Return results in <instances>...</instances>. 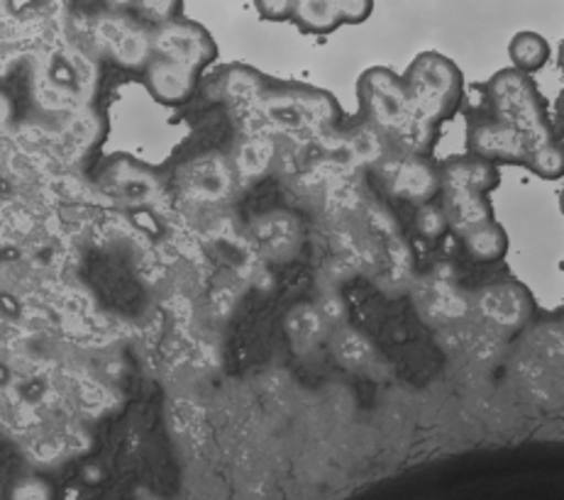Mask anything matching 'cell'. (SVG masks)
<instances>
[{
    "instance_id": "1",
    "label": "cell",
    "mask_w": 564,
    "mask_h": 500,
    "mask_svg": "<svg viewBox=\"0 0 564 500\" xmlns=\"http://www.w3.org/2000/svg\"><path fill=\"white\" fill-rule=\"evenodd\" d=\"M216 59L218 44L210 32L178 15L154 28L152 59L140 78L156 104L178 108L196 96L203 72Z\"/></svg>"
},
{
    "instance_id": "2",
    "label": "cell",
    "mask_w": 564,
    "mask_h": 500,
    "mask_svg": "<svg viewBox=\"0 0 564 500\" xmlns=\"http://www.w3.org/2000/svg\"><path fill=\"white\" fill-rule=\"evenodd\" d=\"M403 84L423 140L431 146L440 124L453 120L465 104V76L449 56L427 50L409 64Z\"/></svg>"
},
{
    "instance_id": "3",
    "label": "cell",
    "mask_w": 564,
    "mask_h": 500,
    "mask_svg": "<svg viewBox=\"0 0 564 500\" xmlns=\"http://www.w3.org/2000/svg\"><path fill=\"white\" fill-rule=\"evenodd\" d=\"M481 88L487 110L494 112L496 118L513 124V128L530 142V159L543 150V146L562 138L555 120L550 118L545 98L540 96V90L530 74H523L509 66V69L496 72Z\"/></svg>"
},
{
    "instance_id": "4",
    "label": "cell",
    "mask_w": 564,
    "mask_h": 500,
    "mask_svg": "<svg viewBox=\"0 0 564 500\" xmlns=\"http://www.w3.org/2000/svg\"><path fill=\"white\" fill-rule=\"evenodd\" d=\"M357 104L359 116L365 118L369 128L391 140L405 142L415 154L427 152L403 76L389 66H371V69L362 72L357 81Z\"/></svg>"
},
{
    "instance_id": "5",
    "label": "cell",
    "mask_w": 564,
    "mask_h": 500,
    "mask_svg": "<svg viewBox=\"0 0 564 500\" xmlns=\"http://www.w3.org/2000/svg\"><path fill=\"white\" fill-rule=\"evenodd\" d=\"M86 32L94 50L122 72H134L142 76L152 59L154 25L140 20L138 15L100 8L88 18Z\"/></svg>"
},
{
    "instance_id": "6",
    "label": "cell",
    "mask_w": 564,
    "mask_h": 500,
    "mask_svg": "<svg viewBox=\"0 0 564 500\" xmlns=\"http://www.w3.org/2000/svg\"><path fill=\"white\" fill-rule=\"evenodd\" d=\"M465 144L467 154L479 156L494 166H528L530 159V142L513 124L496 118L489 110L469 118Z\"/></svg>"
},
{
    "instance_id": "7",
    "label": "cell",
    "mask_w": 564,
    "mask_h": 500,
    "mask_svg": "<svg viewBox=\"0 0 564 500\" xmlns=\"http://www.w3.org/2000/svg\"><path fill=\"white\" fill-rule=\"evenodd\" d=\"M440 164L431 162L425 154H405L389 169V193L405 203H413L415 208L423 203L440 198Z\"/></svg>"
},
{
    "instance_id": "8",
    "label": "cell",
    "mask_w": 564,
    "mask_h": 500,
    "mask_svg": "<svg viewBox=\"0 0 564 500\" xmlns=\"http://www.w3.org/2000/svg\"><path fill=\"white\" fill-rule=\"evenodd\" d=\"M440 184L443 191L489 193L501 186V172L474 154H457L440 162Z\"/></svg>"
},
{
    "instance_id": "9",
    "label": "cell",
    "mask_w": 564,
    "mask_h": 500,
    "mask_svg": "<svg viewBox=\"0 0 564 500\" xmlns=\"http://www.w3.org/2000/svg\"><path fill=\"white\" fill-rule=\"evenodd\" d=\"M440 206H443L449 235L457 237L469 227L487 222L494 218V206L487 193H467V191H440Z\"/></svg>"
},
{
    "instance_id": "10",
    "label": "cell",
    "mask_w": 564,
    "mask_h": 500,
    "mask_svg": "<svg viewBox=\"0 0 564 500\" xmlns=\"http://www.w3.org/2000/svg\"><path fill=\"white\" fill-rule=\"evenodd\" d=\"M455 240L459 242L462 252L471 261H477V264H496V261L506 259L511 244L509 232L503 230V225L496 218L469 227V230L457 235Z\"/></svg>"
},
{
    "instance_id": "11",
    "label": "cell",
    "mask_w": 564,
    "mask_h": 500,
    "mask_svg": "<svg viewBox=\"0 0 564 500\" xmlns=\"http://www.w3.org/2000/svg\"><path fill=\"white\" fill-rule=\"evenodd\" d=\"M289 20L303 35H330L345 25L343 0H293Z\"/></svg>"
},
{
    "instance_id": "12",
    "label": "cell",
    "mask_w": 564,
    "mask_h": 500,
    "mask_svg": "<svg viewBox=\"0 0 564 500\" xmlns=\"http://www.w3.org/2000/svg\"><path fill=\"white\" fill-rule=\"evenodd\" d=\"M550 42L540 35V32L521 30L516 32L509 42V59L513 64V69L523 74L540 72L550 62Z\"/></svg>"
},
{
    "instance_id": "13",
    "label": "cell",
    "mask_w": 564,
    "mask_h": 500,
    "mask_svg": "<svg viewBox=\"0 0 564 500\" xmlns=\"http://www.w3.org/2000/svg\"><path fill=\"white\" fill-rule=\"evenodd\" d=\"M182 6L184 0H100V8L138 15L154 28L182 15Z\"/></svg>"
},
{
    "instance_id": "14",
    "label": "cell",
    "mask_w": 564,
    "mask_h": 500,
    "mask_svg": "<svg viewBox=\"0 0 564 500\" xmlns=\"http://www.w3.org/2000/svg\"><path fill=\"white\" fill-rule=\"evenodd\" d=\"M415 232L425 240H440V237L449 232V222H447V215L440 206V200H431V203H423V206L415 208Z\"/></svg>"
},
{
    "instance_id": "15",
    "label": "cell",
    "mask_w": 564,
    "mask_h": 500,
    "mask_svg": "<svg viewBox=\"0 0 564 500\" xmlns=\"http://www.w3.org/2000/svg\"><path fill=\"white\" fill-rule=\"evenodd\" d=\"M345 25H362L375 13V0H343Z\"/></svg>"
},
{
    "instance_id": "16",
    "label": "cell",
    "mask_w": 564,
    "mask_h": 500,
    "mask_svg": "<svg viewBox=\"0 0 564 500\" xmlns=\"http://www.w3.org/2000/svg\"><path fill=\"white\" fill-rule=\"evenodd\" d=\"M555 124L560 132H564V88L560 90V96L555 100Z\"/></svg>"
},
{
    "instance_id": "17",
    "label": "cell",
    "mask_w": 564,
    "mask_h": 500,
    "mask_svg": "<svg viewBox=\"0 0 564 500\" xmlns=\"http://www.w3.org/2000/svg\"><path fill=\"white\" fill-rule=\"evenodd\" d=\"M557 62H560V69L564 72V40L560 44V54H557Z\"/></svg>"
},
{
    "instance_id": "18",
    "label": "cell",
    "mask_w": 564,
    "mask_h": 500,
    "mask_svg": "<svg viewBox=\"0 0 564 500\" xmlns=\"http://www.w3.org/2000/svg\"><path fill=\"white\" fill-rule=\"evenodd\" d=\"M560 213L564 215V188H562V193H560Z\"/></svg>"
}]
</instances>
